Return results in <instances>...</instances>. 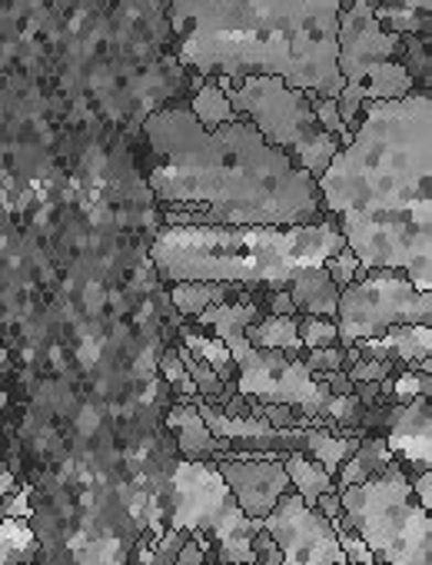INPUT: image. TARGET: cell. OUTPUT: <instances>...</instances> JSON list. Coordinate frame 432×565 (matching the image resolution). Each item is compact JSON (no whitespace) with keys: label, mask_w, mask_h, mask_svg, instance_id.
Here are the masks:
<instances>
[{"label":"cell","mask_w":432,"mask_h":565,"mask_svg":"<svg viewBox=\"0 0 432 565\" xmlns=\"http://www.w3.org/2000/svg\"><path fill=\"white\" fill-rule=\"evenodd\" d=\"M316 190L363 269H399L432 294V90L366 100Z\"/></svg>","instance_id":"6da1fadb"},{"label":"cell","mask_w":432,"mask_h":565,"mask_svg":"<svg viewBox=\"0 0 432 565\" xmlns=\"http://www.w3.org/2000/svg\"><path fill=\"white\" fill-rule=\"evenodd\" d=\"M137 140L160 223L296 226L323 220L316 177L240 117L206 130L186 104H170L140 124Z\"/></svg>","instance_id":"7a4b0ae2"},{"label":"cell","mask_w":432,"mask_h":565,"mask_svg":"<svg viewBox=\"0 0 432 565\" xmlns=\"http://www.w3.org/2000/svg\"><path fill=\"white\" fill-rule=\"evenodd\" d=\"M346 0H170L176 64L196 81L283 77L310 97H339L336 24Z\"/></svg>","instance_id":"3957f363"},{"label":"cell","mask_w":432,"mask_h":565,"mask_svg":"<svg viewBox=\"0 0 432 565\" xmlns=\"http://www.w3.org/2000/svg\"><path fill=\"white\" fill-rule=\"evenodd\" d=\"M346 246L339 226L323 216L296 226H227V223H160L150 236V263L163 287L186 279L234 282L257 303L270 290L323 266Z\"/></svg>","instance_id":"277c9868"},{"label":"cell","mask_w":432,"mask_h":565,"mask_svg":"<svg viewBox=\"0 0 432 565\" xmlns=\"http://www.w3.org/2000/svg\"><path fill=\"white\" fill-rule=\"evenodd\" d=\"M346 525L386 565H432L429 509L409 486V469L392 459L379 476L339 492Z\"/></svg>","instance_id":"5b68a950"},{"label":"cell","mask_w":432,"mask_h":565,"mask_svg":"<svg viewBox=\"0 0 432 565\" xmlns=\"http://www.w3.org/2000/svg\"><path fill=\"white\" fill-rule=\"evenodd\" d=\"M402 34H392L376 18V0H346L336 24V67L343 90L336 97L343 124L353 130L366 100H396L415 90L402 67Z\"/></svg>","instance_id":"8992f818"},{"label":"cell","mask_w":432,"mask_h":565,"mask_svg":"<svg viewBox=\"0 0 432 565\" xmlns=\"http://www.w3.org/2000/svg\"><path fill=\"white\" fill-rule=\"evenodd\" d=\"M224 87L234 114L253 124L277 150L293 157L306 173L320 177L333 153L343 147L323 124L310 104V94L290 87L283 77L253 74V77H213Z\"/></svg>","instance_id":"52a82bcc"},{"label":"cell","mask_w":432,"mask_h":565,"mask_svg":"<svg viewBox=\"0 0 432 565\" xmlns=\"http://www.w3.org/2000/svg\"><path fill=\"white\" fill-rule=\"evenodd\" d=\"M166 525L199 532L206 539L203 558L227 565H253V535L263 519L244 515L224 476L206 459H183L173 469Z\"/></svg>","instance_id":"ba28073f"},{"label":"cell","mask_w":432,"mask_h":565,"mask_svg":"<svg viewBox=\"0 0 432 565\" xmlns=\"http://www.w3.org/2000/svg\"><path fill=\"white\" fill-rule=\"evenodd\" d=\"M339 347L382 337L392 327L432 323V294L412 287L399 269H363L349 287L339 290L336 303Z\"/></svg>","instance_id":"9c48e42d"},{"label":"cell","mask_w":432,"mask_h":565,"mask_svg":"<svg viewBox=\"0 0 432 565\" xmlns=\"http://www.w3.org/2000/svg\"><path fill=\"white\" fill-rule=\"evenodd\" d=\"M263 529L283 552L280 565H346L333 522L320 509H310L293 486L263 515Z\"/></svg>","instance_id":"30bf717a"},{"label":"cell","mask_w":432,"mask_h":565,"mask_svg":"<svg viewBox=\"0 0 432 565\" xmlns=\"http://www.w3.org/2000/svg\"><path fill=\"white\" fill-rule=\"evenodd\" d=\"M213 469L224 476L230 492L237 495V505L250 519H263L280 495L290 489V476L280 459H230V456H216L206 459Z\"/></svg>","instance_id":"8fae6325"},{"label":"cell","mask_w":432,"mask_h":565,"mask_svg":"<svg viewBox=\"0 0 432 565\" xmlns=\"http://www.w3.org/2000/svg\"><path fill=\"white\" fill-rule=\"evenodd\" d=\"M359 356L386 360L402 370H429L432 373V323L392 327L382 337L353 343Z\"/></svg>","instance_id":"7c38bea8"},{"label":"cell","mask_w":432,"mask_h":565,"mask_svg":"<svg viewBox=\"0 0 432 565\" xmlns=\"http://www.w3.org/2000/svg\"><path fill=\"white\" fill-rule=\"evenodd\" d=\"M280 462H283L287 476H290V486L300 492V499L310 509H320L330 522H339L343 519L336 479L313 456H306V452H287Z\"/></svg>","instance_id":"4fadbf2b"},{"label":"cell","mask_w":432,"mask_h":565,"mask_svg":"<svg viewBox=\"0 0 432 565\" xmlns=\"http://www.w3.org/2000/svg\"><path fill=\"white\" fill-rule=\"evenodd\" d=\"M163 423H166V429H170V436L176 443V452L183 459H216V456H224L230 449L227 439H216L206 429L196 403L186 399V396H176L173 399V406L166 409Z\"/></svg>","instance_id":"5bb4252c"},{"label":"cell","mask_w":432,"mask_h":565,"mask_svg":"<svg viewBox=\"0 0 432 565\" xmlns=\"http://www.w3.org/2000/svg\"><path fill=\"white\" fill-rule=\"evenodd\" d=\"M166 297L173 303V310L183 320H196L206 307L213 303H227V300H244L250 297L244 287H234V282H206V279H186V282H173L166 287Z\"/></svg>","instance_id":"9a60e30c"},{"label":"cell","mask_w":432,"mask_h":565,"mask_svg":"<svg viewBox=\"0 0 432 565\" xmlns=\"http://www.w3.org/2000/svg\"><path fill=\"white\" fill-rule=\"evenodd\" d=\"M176 340H180L193 356H199V360H203L216 376H220L227 386L237 383V363H234V356H230V350H227V343H224L220 337H213L209 330L196 327L193 320H183V323L176 327Z\"/></svg>","instance_id":"2e32d148"},{"label":"cell","mask_w":432,"mask_h":565,"mask_svg":"<svg viewBox=\"0 0 432 565\" xmlns=\"http://www.w3.org/2000/svg\"><path fill=\"white\" fill-rule=\"evenodd\" d=\"M392 449L386 443L382 433H369V436H359V446L356 452L339 466V472L333 476L336 479V489L343 492L346 486H356V482H366L372 476H379L389 462H392Z\"/></svg>","instance_id":"e0dca14e"},{"label":"cell","mask_w":432,"mask_h":565,"mask_svg":"<svg viewBox=\"0 0 432 565\" xmlns=\"http://www.w3.org/2000/svg\"><path fill=\"white\" fill-rule=\"evenodd\" d=\"M300 317L303 313H263L247 327V340L257 350H283V353H303L300 343Z\"/></svg>","instance_id":"ac0fdd59"},{"label":"cell","mask_w":432,"mask_h":565,"mask_svg":"<svg viewBox=\"0 0 432 565\" xmlns=\"http://www.w3.org/2000/svg\"><path fill=\"white\" fill-rule=\"evenodd\" d=\"M186 107H190V114L196 117V124L206 127V130H216V127H224V124L237 120V114H234V107H230L224 87L216 84V81L196 84V87L190 90V97H186Z\"/></svg>","instance_id":"d6986e66"},{"label":"cell","mask_w":432,"mask_h":565,"mask_svg":"<svg viewBox=\"0 0 432 565\" xmlns=\"http://www.w3.org/2000/svg\"><path fill=\"white\" fill-rule=\"evenodd\" d=\"M41 542L28 519H0V565L37 562Z\"/></svg>","instance_id":"ffe728a7"},{"label":"cell","mask_w":432,"mask_h":565,"mask_svg":"<svg viewBox=\"0 0 432 565\" xmlns=\"http://www.w3.org/2000/svg\"><path fill=\"white\" fill-rule=\"evenodd\" d=\"M376 18L392 34H422L432 31V11H412L396 4H376Z\"/></svg>","instance_id":"44dd1931"},{"label":"cell","mask_w":432,"mask_h":565,"mask_svg":"<svg viewBox=\"0 0 432 565\" xmlns=\"http://www.w3.org/2000/svg\"><path fill=\"white\" fill-rule=\"evenodd\" d=\"M156 370H160L163 383H166L176 396H186V399H193V396H196V386H193V380L186 376V370H183V363H180L176 340H173V343H166V347L160 350V356H156Z\"/></svg>","instance_id":"7402d4cb"},{"label":"cell","mask_w":432,"mask_h":565,"mask_svg":"<svg viewBox=\"0 0 432 565\" xmlns=\"http://www.w3.org/2000/svg\"><path fill=\"white\" fill-rule=\"evenodd\" d=\"M300 343L303 350H320V347H336V320L330 317H300Z\"/></svg>","instance_id":"603a6c76"},{"label":"cell","mask_w":432,"mask_h":565,"mask_svg":"<svg viewBox=\"0 0 432 565\" xmlns=\"http://www.w3.org/2000/svg\"><path fill=\"white\" fill-rule=\"evenodd\" d=\"M396 370H402V366H396V363H386V360H372V356H359L356 363H349L343 373L353 380V386L356 383H382L386 376H392Z\"/></svg>","instance_id":"cb8c5ba5"},{"label":"cell","mask_w":432,"mask_h":565,"mask_svg":"<svg viewBox=\"0 0 432 565\" xmlns=\"http://www.w3.org/2000/svg\"><path fill=\"white\" fill-rule=\"evenodd\" d=\"M313 110H316V120L323 124V130H330L339 143H346L353 137V130L343 124L339 117V107H336V97H310Z\"/></svg>","instance_id":"d4e9b609"},{"label":"cell","mask_w":432,"mask_h":565,"mask_svg":"<svg viewBox=\"0 0 432 565\" xmlns=\"http://www.w3.org/2000/svg\"><path fill=\"white\" fill-rule=\"evenodd\" d=\"M326 273H330V279L336 282V287L343 290V287H349V282L363 273V266H359L356 253H353L349 246H343L339 253H333V256L326 259Z\"/></svg>","instance_id":"484cf974"},{"label":"cell","mask_w":432,"mask_h":565,"mask_svg":"<svg viewBox=\"0 0 432 565\" xmlns=\"http://www.w3.org/2000/svg\"><path fill=\"white\" fill-rule=\"evenodd\" d=\"M18 489H21V482H18V476L11 472L4 452H0V519H4V509H8V502H11V495H14Z\"/></svg>","instance_id":"4316f807"},{"label":"cell","mask_w":432,"mask_h":565,"mask_svg":"<svg viewBox=\"0 0 432 565\" xmlns=\"http://www.w3.org/2000/svg\"><path fill=\"white\" fill-rule=\"evenodd\" d=\"M203 545H206V539L199 532H190L173 565H203Z\"/></svg>","instance_id":"83f0119b"},{"label":"cell","mask_w":432,"mask_h":565,"mask_svg":"<svg viewBox=\"0 0 432 565\" xmlns=\"http://www.w3.org/2000/svg\"><path fill=\"white\" fill-rule=\"evenodd\" d=\"M409 486H412L415 499H419L425 509H432V469H425V472H409Z\"/></svg>","instance_id":"f1b7e54d"},{"label":"cell","mask_w":432,"mask_h":565,"mask_svg":"<svg viewBox=\"0 0 432 565\" xmlns=\"http://www.w3.org/2000/svg\"><path fill=\"white\" fill-rule=\"evenodd\" d=\"M376 4H396V8H412V11H432V0H376Z\"/></svg>","instance_id":"f546056e"},{"label":"cell","mask_w":432,"mask_h":565,"mask_svg":"<svg viewBox=\"0 0 432 565\" xmlns=\"http://www.w3.org/2000/svg\"><path fill=\"white\" fill-rule=\"evenodd\" d=\"M203 565H227V562H206V558H203Z\"/></svg>","instance_id":"4dcf8cb0"},{"label":"cell","mask_w":432,"mask_h":565,"mask_svg":"<svg viewBox=\"0 0 432 565\" xmlns=\"http://www.w3.org/2000/svg\"><path fill=\"white\" fill-rule=\"evenodd\" d=\"M21 565H41V558L37 562H21Z\"/></svg>","instance_id":"1f68e13d"},{"label":"cell","mask_w":432,"mask_h":565,"mask_svg":"<svg viewBox=\"0 0 432 565\" xmlns=\"http://www.w3.org/2000/svg\"><path fill=\"white\" fill-rule=\"evenodd\" d=\"M346 565H353V562H346Z\"/></svg>","instance_id":"d6a6232c"}]
</instances>
